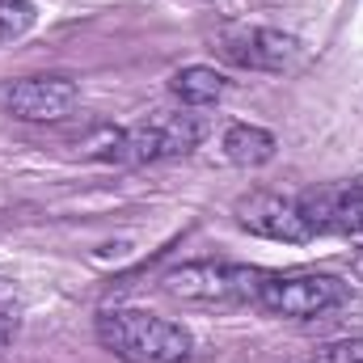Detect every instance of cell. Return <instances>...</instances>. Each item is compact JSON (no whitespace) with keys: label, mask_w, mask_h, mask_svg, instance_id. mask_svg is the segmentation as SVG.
I'll return each mask as SVG.
<instances>
[{"label":"cell","mask_w":363,"mask_h":363,"mask_svg":"<svg viewBox=\"0 0 363 363\" xmlns=\"http://www.w3.org/2000/svg\"><path fill=\"white\" fill-rule=\"evenodd\" d=\"M237 220H241V228H250L254 237H267V241H283V245H304V241H313L300 203H296V199H283V194H271V190L245 194V199L237 203Z\"/></svg>","instance_id":"cell-8"},{"label":"cell","mask_w":363,"mask_h":363,"mask_svg":"<svg viewBox=\"0 0 363 363\" xmlns=\"http://www.w3.org/2000/svg\"><path fill=\"white\" fill-rule=\"evenodd\" d=\"M317 363H363V338H342L317 351Z\"/></svg>","instance_id":"cell-13"},{"label":"cell","mask_w":363,"mask_h":363,"mask_svg":"<svg viewBox=\"0 0 363 363\" xmlns=\"http://www.w3.org/2000/svg\"><path fill=\"white\" fill-rule=\"evenodd\" d=\"M97 342L123 363H182L194 351L178 321L144 308H106L97 317Z\"/></svg>","instance_id":"cell-1"},{"label":"cell","mask_w":363,"mask_h":363,"mask_svg":"<svg viewBox=\"0 0 363 363\" xmlns=\"http://www.w3.org/2000/svg\"><path fill=\"white\" fill-rule=\"evenodd\" d=\"M274 148H279V140H274L267 127L233 123V127L224 131V157H228L233 165H241V169H258V165H267V161L274 157Z\"/></svg>","instance_id":"cell-10"},{"label":"cell","mask_w":363,"mask_h":363,"mask_svg":"<svg viewBox=\"0 0 363 363\" xmlns=\"http://www.w3.org/2000/svg\"><path fill=\"white\" fill-rule=\"evenodd\" d=\"M347 304V283L334 274H274L267 271L258 283L254 308L287 317V321H313Z\"/></svg>","instance_id":"cell-3"},{"label":"cell","mask_w":363,"mask_h":363,"mask_svg":"<svg viewBox=\"0 0 363 363\" xmlns=\"http://www.w3.org/2000/svg\"><path fill=\"white\" fill-rule=\"evenodd\" d=\"M203 123L194 114H157L144 118L135 127H123L114 135H106L93 157L97 161H114V165H148V161H169V157H186L199 148L203 140Z\"/></svg>","instance_id":"cell-2"},{"label":"cell","mask_w":363,"mask_h":363,"mask_svg":"<svg viewBox=\"0 0 363 363\" xmlns=\"http://www.w3.org/2000/svg\"><path fill=\"white\" fill-rule=\"evenodd\" d=\"M258 267H237V262H186L178 271L165 274V291L174 300H190V304H254L258 283H262Z\"/></svg>","instance_id":"cell-4"},{"label":"cell","mask_w":363,"mask_h":363,"mask_svg":"<svg viewBox=\"0 0 363 363\" xmlns=\"http://www.w3.org/2000/svg\"><path fill=\"white\" fill-rule=\"evenodd\" d=\"M313 241L317 237H338L363 250V186H317L296 194Z\"/></svg>","instance_id":"cell-6"},{"label":"cell","mask_w":363,"mask_h":363,"mask_svg":"<svg viewBox=\"0 0 363 363\" xmlns=\"http://www.w3.org/2000/svg\"><path fill=\"white\" fill-rule=\"evenodd\" d=\"M220 60L245 72H291L304 60V47L296 34H283L271 26H228L216 38Z\"/></svg>","instance_id":"cell-5"},{"label":"cell","mask_w":363,"mask_h":363,"mask_svg":"<svg viewBox=\"0 0 363 363\" xmlns=\"http://www.w3.org/2000/svg\"><path fill=\"white\" fill-rule=\"evenodd\" d=\"M169 93L178 97L182 106L203 110V106H216V101L228 93V77H224V72H216V68H207V64H190V68L174 72Z\"/></svg>","instance_id":"cell-9"},{"label":"cell","mask_w":363,"mask_h":363,"mask_svg":"<svg viewBox=\"0 0 363 363\" xmlns=\"http://www.w3.org/2000/svg\"><path fill=\"white\" fill-rule=\"evenodd\" d=\"M17 325H21V296L13 283L0 279V351L17 338Z\"/></svg>","instance_id":"cell-12"},{"label":"cell","mask_w":363,"mask_h":363,"mask_svg":"<svg viewBox=\"0 0 363 363\" xmlns=\"http://www.w3.org/2000/svg\"><path fill=\"white\" fill-rule=\"evenodd\" d=\"M34 26V4L30 0H0V43L21 38Z\"/></svg>","instance_id":"cell-11"},{"label":"cell","mask_w":363,"mask_h":363,"mask_svg":"<svg viewBox=\"0 0 363 363\" xmlns=\"http://www.w3.org/2000/svg\"><path fill=\"white\" fill-rule=\"evenodd\" d=\"M81 89L68 77H17L0 85V106L4 114L21 123H60L77 110Z\"/></svg>","instance_id":"cell-7"}]
</instances>
